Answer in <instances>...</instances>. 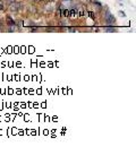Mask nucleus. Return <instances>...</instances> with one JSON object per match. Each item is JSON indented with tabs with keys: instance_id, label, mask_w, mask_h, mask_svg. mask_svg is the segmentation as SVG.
<instances>
[{
	"instance_id": "nucleus-6",
	"label": "nucleus",
	"mask_w": 136,
	"mask_h": 164,
	"mask_svg": "<svg viewBox=\"0 0 136 164\" xmlns=\"http://www.w3.org/2000/svg\"><path fill=\"white\" fill-rule=\"evenodd\" d=\"M115 28H112V27H108L107 28V32H115Z\"/></svg>"
},
{
	"instance_id": "nucleus-10",
	"label": "nucleus",
	"mask_w": 136,
	"mask_h": 164,
	"mask_svg": "<svg viewBox=\"0 0 136 164\" xmlns=\"http://www.w3.org/2000/svg\"><path fill=\"white\" fill-rule=\"evenodd\" d=\"M8 1H10V3H13V1H15V0H8Z\"/></svg>"
},
{
	"instance_id": "nucleus-1",
	"label": "nucleus",
	"mask_w": 136,
	"mask_h": 164,
	"mask_svg": "<svg viewBox=\"0 0 136 164\" xmlns=\"http://www.w3.org/2000/svg\"><path fill=\"white\" fill-rule=\"evenodd\" d=\"M22 7V4H19V3H15V1H13V3L9 5V10L10 12H17L19 8Z\"/></svg>"
},
{
	"instance_id": "nucleus-3",
	"label": "nucleus",
	"mask_w": 136,
	"mask_h": 164,
	"mask_svg": "<svg viewBox=\"0 0 136 164\" xmlns=\"http://www.w3.org/2000/svg\"><path fill=\"white\" fill-rule=\"evenodd\" d=\"M77 12H78V9H76V8H73V9H70L69 10V17H72V18H73V17H75L76 15L78 16V13H77Z\"/></svg>"
},
{
	"instance_id": "nucleus-11",
	"label": "nucleus",
	"mask_w": 136,
	"mask_h": 164,
	"mask_svg": "<svg viewBox=\"0 0 136 164\" xmlns=\"http://www.w3.org/2000/svg\"><path fill=\"white\" fill-rule=\"evenodd\" d=\"M35 1H41V0H35Z\"/></svg>"
},
{
	"instance_id": "nucleus-8",
	"label": "nucleus",
	"mask_w": 136,
	"mask_h": 164,
	"mask_svg": "<svg viewBox=\"0 0 136 164\" xmlns=\"http://www.w3.org/2000/svg\"><path fill=\"white\" fill-rule=\"evenodd\" d=\"M47 31L48 32H54L56 30H54V28H47Z\"/></svg>"
},
{
	"instance_id": "nucleus-9",
	"label": "nucleus",
	"mask_w": 136,
	"mask_h": 164,
	"mask_svg": "<svg viewBox=\"0 0 136 164\" xmlns=\"http://www.w3.org/2000/svg\"><path fill=\"white\" fill-rule=\"evenodd\" d=\"M88 16H90V17H92V18H93V17H94V14H93V13H88Z\"/></svg>"
},
{
	"instance_id": "nucleus-7",
	"label": "nucleus",
	"mask_w": 136,
	"mask_h": 164,
	"mask_svg": "<svg viewBox=\"0 0 136 164\" xmlns=\"http://www.w3.org/2000/svg\"><path fill=\"white\" fill-rule=\"evenodd\" d=\"M4 9V4H2V1H0V10Z\"/></svg>"
},
{
	"instance_id": "nucleus-2",
	"label": "nucleus",
	"mask_w": 136,
	"mask_h": 164,
	"mask_svg": "<svg viewBox=\"0 0 136 164\" xmlns=\"http://www.w3.org/2000/svg\"><path fill=\"white\" fill-rule=\"evenodd\" d=\"M106 22H107V24H115V22H116L115 17H113L112 15H111L109 12H107V18H106Z\"/></svg>"
},
{
	"instance_id": "nucleus-12",
	"label": "nucleus",
	"mask_w": 136,
	"mask_h": 164,
	"mask_svg": "<svg viewBox=\"0 0 136 164\" xmlns=\"http://www.w3.org/2000/svg\"><path fill=\"white\" fill-rule=\"evenodd\" d=\"M0 25H1V24H0Z\"/></svg>"
},
{
	"instance_id": "nucleus-4",
	"label": "nucleus",
	"mask_w": 136,
	"mask_h": 164,
	"mask_svg": "<svg viewBox=\"0 0 136 164\" xmlns=\"http://www.w3.org/2000/svg\"><path fill=\"white\" fill-rule=\"evenodd\" d=\"M7 24H8L9 26H14L15 25V22H14L10 17H7Z\"/></svg>"
},
{
	"instance_id": "nucleus-5",
	"label": "nucleus",
	"mask_w": 136,
	"mask_h": 164,
	"mask_svg": "<svg viewBox=\"0 0 136 164\" xmlns=\"http://www.w3.org/2000/svg\"><path fill=\"white\" fill-rule=\"evenodd\" d=\"M65 16L69 17V9H65Z\"/></svg>"
}]
</instances>
